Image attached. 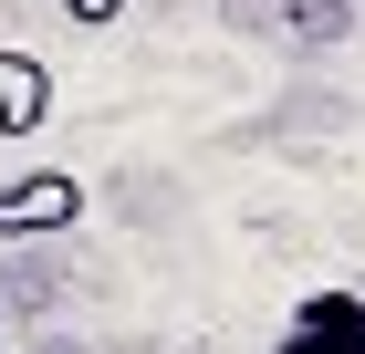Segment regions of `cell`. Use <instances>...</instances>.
I'll use <instances>...</instances> for the list:
<instances>
[{"mask_svg":"<svg viewBox=\"0 0 365 354\" xmlns=\"http://www.w3.org/2000/svg\"><path fill=\"white\" fill-rule=\"evenodd\" d=\"M42 115H53V73L31 53H0V136H42Z\"/></svg>","mask_w":365,"mask_h":354,"instance_id":"obj_3","label":"cell"},{"mask_svg":"<svg viewBox=\"0 0 365 354\" xmlns=\"http://www.w3.org/2000/svg\"><path fill=\"white\" fill-rule=\"evenodd\" d=\"M272 354H365V292H313Z\"/></svg>","mask_w":365,"mask_h":354,"instance_id":"obj_1","label":"cell"},{"mask_svg":"<svg viewBox=\"0 0 365 354\" xmlns=\"http://www.w3.org/2000/svg\"><path fill=\"white\" fill-rule=\"evenodd\" d=\"M63 11H73V21H84V31H105V21H125V0H63Z\"/></svg>","mask_w":365,"mask_h":354,"instance_id":"obj_4","label":"cell"},{"mask_svg":"<svg viewBox=\"0 0 365 354\" xmlns=\"http://www.w3.org/2000/svg\"><path fill=\"white\" fill-rule=\"evenodd\" d=\"M73 219H84V177H63V167H42V177H21V188H0V240L73 229Z\"/></svg>","mask_w":365,"mask_h":354,"instance_id":"obj_2","label":"cell"}]
</instances>
